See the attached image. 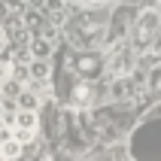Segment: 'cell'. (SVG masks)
<instances>
[{
	"instance_id": "obj_2",
	"label": "cell",
	"mask_w": 161,
	"mask_h": 161,
	"mask_svg": "<svg viewBox=\"0 0 161 161\" xmlns=\"http://www.w3.org/2000/svg\"><path fill=\"white\" fill-rule=\"evenodd\" d=\"M158 31V15L155 12H143L140 15V25H137V43H149Z\"/></svg>"
},
{
	"instance_id": "obj_8",
	"label": "cell",
	"mask_w": 161,
	"mask_h": 161,
	"mask_svg": "<svg viewBox=\"0 0 161 161\" xmlns=\"http://www.w3.org/2000/svg\"><path fill=\"white\" fill-rule=\"evenodd\" d=\"M6 79H9V64L0 61V82H6Z\"/></svg>"
},
{
	"instance_id": "obj_12",
	"label": "cell",
	"mask_w": 161,
	"mask_h": 161,
	"mask_svg": "<svg viewBox=\"0 0 161 161\" xmlns=\"http://www.w3.org/2000/svg\"><path fill=\"white\" fill-rule=\"evenodd\" d=\"M158 6H161V0H158Z\"/></svg>"
},
{
	"instance_id": "obj_10",
	"label": "cell",
	"mask_w": 161,
	"mask_h": 161,
	"mask_svg": "<svg viewBox=\"0 0 161 161\" xmlns=\"http://www.w3.org/2000/svg\"><path fill=\"white\" fill-rule=\"evenodd\" d=\"M3 46H6V40H3V34H0V52H3Z\"/></svg>"
},
{
	"instance_id": "obj_11",
	"label": "cell",
	"mask_w": 161,
	"mask_h": 161,
	"mask_svg": "<svg viewBox=\"0 0 161 161\" xmlns=\"http://www.w3.org/2000/svg\"><path fill=\"white\" fill-rule=\"evenodd\" d=\"M3 12H6V6H3V3H0V15H3Z\"/></svg>"
},
{
	"instance_id": "obj_4",
	"label": "cell",
	"mask_w": 161,
	"mask_h": 161,
	"mask_svg": "<svg viewBox=\"0 0 161 161\" xmlns=\"http://www.w3.org/2000/svg\"><path fill=\"white\" fill-rule=\"evenodd\" d=\"M18 107L21 109H34L36 107V94L34 91H18Z\"/></svg>"
},
{
	"instance_id": "obj_5",
	"label": "cell",
	"mask_w": 161,
	"mask_h": 161,
	"mask_svg": "<svg viewBox=\"0 0 161 161\" xmlns=\"http://www.w3.org/2000/svg\"><path fill=\"white\" fill-rule=\"evenodd\" d=\"M31 76H34V79H46V76H49V67H46L43 61H34L31 64Z\"/></svg>"
},
{
	"instance_id": "obj_6",
	"label": "cell",
	"mask_w": 161,
	"mask_h": 161,
	"mask_svg": "<svg viewBox=\"0 0 161 161\" xmlns=\"http://www.w3.org/2000/svg\"><path fill=\"white\" fill-rule=\"evenodd\" d=\"M88 88H85V85H76V88H73V100H76V103H88Z\"/></svg>"
},
{
	"instance_id": "obj_7",
	"label": "cell",
	"mask_w": 161,
	"mask_h": 161,
	"mask_svg": "<svg viewBox=\"0 0 161 161\" xmlns=\"http://www.w3.org/2000/svg\"><path fill=\"white\" fill-rule=\"evenodd\" d=\"M31 52H34L36 58H46V55H49V43H43V40H36V43L31 46Z\"/></svg>"
},
{
	"instance_id": "obj_3",
	"label": "cell",
	"mask_w": 161,
	"mask_h": 161,
	"mask_svg": "<svg viewBox=\"0 0 161 161\" xmlns=\"http://www.w3.org/2000/svg\"><path fill=\"white\" fill-rule=\"evenodd\" d=\"M113 70L122 76V73H128V67H131V52H128V46H119L116 55H113V64H109Z\"/></svg>"
},
{
	"instance_id": "obj_1",
	"label": "cell",
	"mask_w": 161,
	"mask_h": 161,
	"mask_svg": "<svg viewBox=\"0 0 161 161\" xmlns=\"http://www.w3.org/2000/svg\"><path fill=\"white\" fill-rule=\"evenodd\" d=\"M12 128H15V137L21 143H31L36 134V113L34 109H18L15 119H12Z\"/></svg>"
},
{
	"instance_id": "obj_9",
	"label": "cell",
	"mask_w": 161,
	"mask_h": 161,
	"mask_svg": "<svg viewBox=\"0 0 161 161\" xmlns=\"http://www.w3.org/2000/svg\"><path fill=\"white\" fill-rule=\"evenodd\" d=\"M152 85H155V88H161V79H158V76H152Z\"/></svg>"
}]
</instances>
